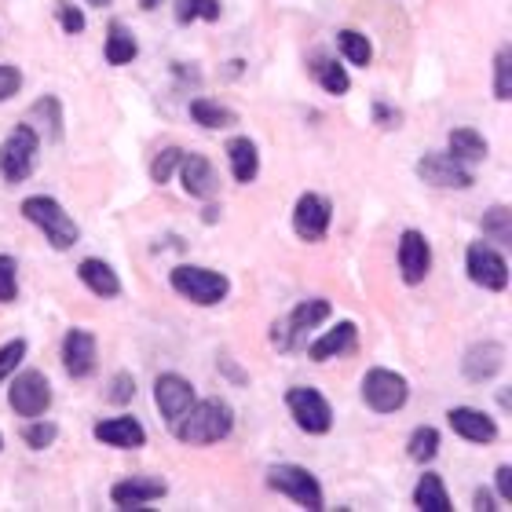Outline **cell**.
<instances>
[{"label": "cell", "mask_w": 512, "mask_h": 512, "mask_svg": "<svg viewBox=\"0 0 512 512\" xmlns=\"http://www.w3.org/2000/svg\"><path fill=\"white\" fill-rule=\"evenodd\" d=\"M235 417H231V406L224 399H202V403H191L183 410L172 428H176V439L180 443H191V447H209V443H220V439L231 432Z\"/></svg>", "instance_id": "obj_1"}, {"label": "cell", "mask_w": 512, "mask_h": 512, "mask_svg": "<svg viewBox=\"0 0 512 512\" xmlns=\"http://www.w3.org/2000/svg\"><path fill=\"white\" fill-rule=\"evenodd\" d=\"M22 216L30 220V224H37L48 235V242H52V249H70L77 246V224L74 216L66 213L63 205L55 202V198H44V194H33V198H26L22 202Z\"/></svg>", "instance_id": "obj_2"}, {"label": "cell", "mask_w": 512, "mask_h": 512, "mask_svg": "<svg viewBox=\"0 0 512 512\" xmlns=\"http://www.w3.org/2000/svg\"><path fill=\"white\" fill-rule=\"evenodd\" d=\"M172 289H176L180 297H187V300H194V304L209 308V304H220V300L227 297L231 282H227V275H220V271L183 264V267H176V271H172Z\"/></svg>", "instance_id": "obj_3"}, {"label": "cell", "mask_w": 512, "mask_h": 512, "mask_svg": "<svg viewBox=\"0 0 512 512\" xmlns=\"http://www.w3.org/2000/svg\"><path fill=\"white\" fill-rule=\"evenodd\" d=\"M267 487L278 494H286V498H293L300 509H308V512L322 509L319 480H315L308 469H300V465H275V469L267 472Z\"/></svg>", "instance_id": "obj_4"}, {"label": "cell", "mask_w": 512, "mask_h": 512, "mask_svg": "<svg viewBox=\"0 0 512 512\" xmlns=\"http://www.w3.org/2000/svg\"><path fill=\"white\" fill-rule=\"evenodd\" d=\"M322 319H330V300H304V304H297L293 308V315H289L286 322H275L271 326V344L275 348H297L300 341H304V333L315 330Z\"/></svg>", "instance_id": "obj_5"}, {"label": "cell", "mask_w": 512, "mask_h": 512, "mask_svg": "<svg viewBox=\"0 0 512 512\" xmlns=\"http://www.w3.org/2000/svg\"><path fill=\"white\" fill-rule=\"evenodd\" d=\"M37 165V132L30 125H19L0 147V172L8 183H22Z\"/></svg>", "instance_id": "obj_6"}, {"label": "cell", "mask_w": 512, "mask_h": 512, "mask_svg": "<svg viewBox=\"0 0 512 512\" xmlns=\"http://www.w3.org/2000/svg\"><path fill=\"white\" fill-rule=\"evenodd\" d=\"M286 403H289V414H293V421H297L304 432H311V436L330 432L333 410H330V403L315 392V388H289Z\"/></svg>", "instance_id": "obj_7"}, {"label": "cell", "mask_w": 512, "mask_h": 512, "mask_svg": "<svg viewBox=\"0 0 512 512\" xmlns=\"http://www.w3.org/2000/svg\"><path fill=\"white\" fill-rule=\"evenodd\" d=\"M8 399L11 410L19 417H41L52 406V384H48V377L41 370H26V374L15 377Z\"/></svg>", "instance_id": "obj_8"}, {"label": "cell", "mask_w": 512, "mask_h": 512, "mask_svg": "<svg viewBox=\"0 0 512 512\" xmlns=\"http://www.w3.org/2000/svg\"><path fill=\"white\" fill-rule=\"evenodd\" d=\"M406 395H410L406 377L392 374V370H370L363 381V399L377 414H395L406 403Z\"/></svg>", "instance_id": "obj_9"}, {"label": "cell", "mask_w": 512, "mask_h": 512, "mask_svg": "<svg viewBox=\"0 0 512 512\" xmlns=\"http://www.w3.org/2000/svg\"><path fill=\"white\" fill-rule=\"evenodd\" d=\"M465 264H469V278L476 286L483 289H494V293H502L509 286V264H505L502 253H494L491 246H469V256H465Z\"/></svg>", "instance_id": "obj_10"}, {"label": "cell", "mask_w": 512, "mask_h": 512, "mask_svg": "<svg viewBox=\"0 0 512 512\" xmlns=\"http://www.w3.org/2000/svg\"><path fill=\"white\" fill-rule=\"evenodd\" d=\"M417 176L425 183H432V187H447V191H465V187H472L469 165L454 161L450 154H425V158L417 161Z\"/></svg>", "instance_id": "obj_11"}, {"label": "cell", "mask_w": 512, "mask_h": 512, "mask_svg": "<svg viewBox=\"0 0 512 512\" xmlns=\"http://www.w3.org/2000/svg\"><path fill=\"white\" fill-rule=\"evenodd\" d=\"M333 220V209L322 194H300L297 209H293V231H297L304 242H319L326 238Z\"/></svg>", "instance_id": "obj_12"}, {"label": "cell", "mask_w": 512, "mask_h": 512, "mask_svg": "<svg viewBox=\"0 0 512 512\" xmlns=\"http://www.w3.org/2000/svg\"><path fill=\"white\" fill-rule=\"evenodd\" d=\"M428 267H432L428 238L421 231H403V238H399V271H403V282L406 286L425 282Z\"/></svg>", "instance_id": "obj_13"}, {"label": "cell", "mask_w": 512, "mask_h": 512, "mask_svg": "<svg viewBox=\"0 0 512 512\" xmlns=\"http://www.w3.org/2000/svg\"><path fill=\"white\" fill-rule=\"evenodd\" d=\"M154 403H158L165 421H176L194 403V384L180 374H161L158 384H154Z\"/></svg>", "instance_id": "obj_14"}, {"label": "cell", "mask_w": 512, "mask_h": 512, "mask_svg": "<svg viewBox=\"0 0 512 512\" xmlns=\"http://www.w3.org/2000/svg\"><path fill=\"white\" fill-rule=\"evenodd\" d=\"M63 366L70 377H88L96 370V337L88 330H70L63 337Z\"/></svg>", "instance_id": "obj_15"}, {"label": "cell", "mask_w": 512, "mask_h": 512, "mask_svg": "<svg viewBox=\"0 0 512 512\" xmlns=\"http://www.w3.org/2000/svg\"><path fill=\"white\" fill-rule=\"evenodd\" d=\"M447 421H450V428H454L461 439H469V443H494V439H498L494 417H487L483 410H472V406H454L447 414Z\"/></svg>", "instance_id": "obj_16"}, {"label": "cell", "mask_w": 512, "mask_h": 512, "mask_svg": "<svg viewBox=\"0 0 512 512\" xmlns=\"http://www.w3.org/2000/svg\"><path fill=\"white\" fill-rule=\"evenodd\" d=\"M180 180H183V191L191 194V198H213L216 187H220L216 169L209 165V158H202V154H183Z\"/></svg>", "instance_id": "obj_17"}, {"label": "cell", "mask_w": 512, "mask_h": 512, "mask_svg": "<svg viewBox=\"0 0 512 512\" xmlns=\"http://www.w3.org/2000/svg\"><path fill=\"white\" fill-rule=\"evenodd\" d=\"M165 480H150V476H132V480H121L114 483V491H110V498H114V505L118 509H143L147 502H154V498H165Z\"/></svg>", "instance_id": "obj_18"}, {"label": "cell", "mask_w": 512, "mask_h": 512, "mask_svg": "<svg viewBox=\"0 0 512 512\" xmlns=\"http://www.w3.org/2000/svg\"><path fill=\"white\" fill-rule=\"evenodd\" d=\"M505 366V348L498 341H483V344H472L465 359H461V370L469 381H491L498 370Z\"/></svg>", "instance_id": "obj_19"}, {"label": "cell", "mask_w": 512, "mask_h": 512, "mask_svg": "<svg viewBox=\"0 0 512 512\" xmlns=\"http://www.w3.org/2000/svg\"><path fill=\"white\" fill-rule=\"evenodd\" d=\"M92 432H96L99 443L118 450H136L147 443V432H143V425H139L136 417H110V421H99Z\"/></svg>", "instance_id": "obj_20"}, {"label": "cell", "mask_w": 512, "mask_h": 512, "mask_svg": "<svg viewBox=\"0 0 512 512\" xmlns=\"http://www.w3.org/2000/svg\"><path fill=\"white\" fill-rule=\"evenodd\" d=\"M77 275H81V282H85L96 297L110 300L121 293V282L118 275H114V267L103 264V260H96V256H88V260H81V267H77Z\"/></svg>", "instance_id": "obj_21"}, {"label": "cell", "mask_w": 512, "mask_h": 512, "mask_svg": "<svg viewBox=\"0 0 512 512\" xmlns=\"http://www.w3.org/2000/svg\"><path fill=\"white\" fill-rule=\"evenodd\" d=\"M227 158H231V172H235L238 183H253L256 172H260V154H256V143L246 136H238L227 143Z\"/></svg>", "instance_id": "obj_22"}, {"label": "cell", "mask_w": 512, "mask_h": 512, "mask_svg": "<svg viewBox=\"0 0 512 512\" xmlns=\"http://www.w3.org/2000/svg\"><path fill=\"white\" fill-rule=\"evenodd\" d=\"M352 344H355V322H337V330H330L326 337H319V341L308 348V355L315 359V363H326V359L344 355Z\"/></svg>", "instance_id": "obj_23"}, {"label": "cell", "mask_w": 512, "mask_h": 512, "mask_svg": "<svg viewBox=\"0 0 512 512\" xmlns=\"http://www.w3.org/2000/svg\"><path fill=\"white\" fill-rule=\"evenodd\" d=\"M447 143H450V158L461 161V165H472V161L487 158V139H483L480 132H472V128H454Z\"/></svg>", "instance_id": "obj_24"}, {"label": "cell", "mask_w": 512, "mask_h": 512, "mask_svg": "<svg viewBox=\"0 0 512 512\" xmlns=\"http://www.w3.org/2000/svg\"><path fill=\"white\" fill-rule=\"evenodd\" d=\"M414 505L421 512H450L454 505H450V494L447 487H443V480L439 476H421V483H417V491H414Z\"/></svg>", "instance_id": "obj_25"}, {"label": "cell", "mask_w": 512, "mask_h": 512, "mask_svg": "<svg viewBox=\"0 0 512 512\" xmlns=\"http://www.w3.org/2000/svg\"><path fill=\"white\" fill-rule=\"evenodd\" d=\"M191 118L202 128H227V125H235V110L220 107V103H213V99H194Z\"/></svg>", "instance_id": "obj_26"}, {"label": "cell", "mask_w": 512, "mask_h": 512, "mask_svg": "<svg viewBox=\"0 0 512 512\" xmlns=\"http://www.w3.org/2000/svg\"><path fill=\"white\" fill-rule=\"evenodd\" d=\"M136 41H132V33L125 26H110V37H107V63L110 66H125L136 59Z\"/></svg>", "instance_id": "obj_27"}, {"label": "cell", "mask_w": 512, "mask_h": 512, "mask_svg": "<svg viewBox=\"0 0 512 512\" xmlns=\"http://www.w3.org/2000/svg\"><path fill=\"white\" fill-rule=\"evenodd\" d=\"M337 44H341L344 59H348L352 66H370V59H374V48H370V41H366L363 33L341 30L337 33Z\"/></svg>", "instance_id": "obj_28"}, {"label": "cell", "mask_w": 512, "mask_h": 512, "mask_svg": "<svg viewBox=\"0 0 512 512\" xmlns=\"http://www.w3.org/2000/svg\"><path fill=\"white\" fill-rule=\"evenodd\" d=\"M483 235L491 238V242L512 246V213L505 205H494L491 213H483Z\"/></svg>", "instance_id": "obj_29"}, {"label": "cell", "mask_w": 512, "mask_h": 512, "mask_svg": "<svg viewBox=\"0 0 512 512\" xmlns=\"http://www.w3.org/2000/svg\"><path fill=\"white\" fill-rule=\"evenodd\" d=\"M194 19H220V0H176V22H194Z\"/></svg>", "instance_id": "obj_30"}, {"label": "cell", "mask_w": 512, "mask_h": 512, "mask_svg": "<svg viewBox=\"0 0 512 512\" xmlns=\"http://www.w3.org/2000/svg\"><path fill=\"white\" fill-rule=\"evenodd\" d=\"M315 77H319V85L330 92V96H344L348 88H352V81H348V74H344V66L330 63V59H319L315 63Z\"/></svg>", "instance_id": "obj_31"}, {"label": "cell", "mask_w": 512, "mask_h": 512, "mask_svg": "<svg viewBox=\"0 0 512 512\" xmlns=\"http://www.w3.org/2000/svg\"><path fill=\"white\" fill-rule=\"evenodd\" d=\"M406 454L417 461V465H425V461H432L439 454V432L436 428H417L414 436H410V447H406Z\"/></svg>", "instance_id": "obj_32"}, {"label": "cell", "mask_w": 512, "mask_h": 512, "mask_svg": "<svg viewBox=\"0 0 512 512\" xmlns=\"http://www.w3.org/2000/svg\"><path fill=\"white\" fill-rule=\"evenodd\" d=\"M494 96L502 99H512V52L502 48L498 59H494Z\"/></svg>", "instance_id": "obj_33"}, {"label": "cell", "mask_w": 512, "mask_h": 512, "mask_svg": "<svg viewBox=\"0 0 512 512\" xmlns=\"http://www.w3.org/2000/svg\"><path fill=\"white\" fill-rule=\"evenodd\" d=\"M180 158H183V150H176V147L161 150L158 158L150 161V180H154V183H169L172 172L180 169Z\"/></svg>", "instance_id": "obj_34"}, {"label": "cell", "mask_w": 512, "mask_h": 512, "mask_svg": "<svg viewBox=\"0 0 512 512\" xmlns=\"http://www.w3.org/2000/svg\"><path fill=\"white\" fill-rule=\"evenodd\" d=\"M15 271H19L15 260L0 253V304H11L15 293H19V275H15Z\"/></svg>", "instance_id": "obj_35"}, {"label": "cell", "mask_w": 512, "mask_h": 512, "mask_svg": "<svg viewBox=\"0 0 512 512\" xmlns=\"http://www.w3.org/2000/svg\"><path fill=\"white\" fill-rule=\"evenodd\" d=\"M48 114V136L59 139L63 136V118H59V103L52 96H44L41 103H33L30 107V118H44Z\"/></svg>", "instance_id": "obj_36"}, {"label": "cell", "mask_w": 512, "mask_h": 512, "mask_svg": "<svg viewBox=\"0 0 512 512\" xmlns=\"http://www.w3.org/2000/svg\"><path fill=\"white\" fill-rule=\"evenodd\" d=\"M55 436H59V428L52 425V421H37V425H30L26 432H22V439L30 443L33 450H44V447H52Z\"/></svg>", "instance_id": "obj_37"}, {"label": "cell", "mask_w": 512, "mask_h": 512, "mask_svg": "<svg viewBox=\"0 0 512 512\" xmlns=\"http://www.w3.org/2000/svg\"><path fill=\"white\" fill-rule=\"evenodd\" d=\"M22 355H26V341H11L0 348V381H8L15 374V366L22 363Z\"/></svg>", "instance_id": "obj_38"}, {"label": "cell", "mask_w": 512, "mask_h": 512, "mask_svg": "<svg viewBox=\"0 0 512 512\" xmlns=\"http://www.w3.org/2000/svg\"><path fill=\"white\" fill-rule=\"evenodd\" d=\"M136 395V381H132V374H118L114 381H110V403H128Z\"/></svg>", "instance_id": "obj_39"}, {"label": "cell", "mask_w": 512, "mask_h": 512, "mask_svg": "<svg viewBox=\"0 0 512 512\" xmlns=\"http://www.w3.org/2000/svg\"><path fill=\"white\" fill-rule=\"evenodd\" d=\"M19 85H22L19 70H15V66H0V103L15 96V92H19Z\"/></svg>", "instance_id": "obj_40"}, {"label": "cell", "mask_w": 512, "mask_h": 512, "mask_svg": "<svg viewBox=\"0 0 512 512\" xmlns=\"http://www.w3.org/2000/svg\"><path fill=\"white\" fill-rule=\"evenodd\" d=\"M59 22H63L66 33H81V30H85V15H81L74 4H59Z\"/></svg>", "instance_id": "obj_41"}, {"label": "cell", "mask_w": 512, "mask_h": 512, "mask_svg": "<svg viewBox=\"0 0 512 512\" xmlns=\"http://www.w3.org/2000/svg\"><path fill=\"white\" fill-rule=\"evenodd\" d=\"M498 494H502V502H512V469L509 465L498 469Z\"/></svg>", "instance_id": "obj_42"}, {"label": "cell", "mask_w": 512, "mask_h": 512, "mask_svg": "<svg viewBox=\"0 0 512 512\" xmlns=\"http://www.w3.org/2000/svg\"><path fill=\"white\" fill-rule=\"evenodd\" d=\"M476 509H480V512H494L498 505H494V498L487 491H476Z\"/></svg>", "instance_id": "obj_43"}, {"label": "cell", "mask_w": 512, "mask_h": 512, "mask_svg": "<svg viewBox=\"0 0 512 512\" xmlns=\"http://www.w3.org/2000/svg\"><path fill=\"white\" fill-rule=\"evenodd\" d=\"M158 4H161V0H139V8H147V11L158 8Z\"/></svg>", "instance_id": "obj_44"}, {"label": "cell", "mask_w": 512, "mask_h": 512, "mask_svg": "<svg viewBox=\"0 0 512 512\" xmlns=\"http://www.w3.org/2000/svg\"><path fill=\"white\" fill-rule=\"evenodd\" d=\"M88 4H99V8H103V4H107V0H88Z\"/></svg>", "instance_id": "obj_45"}, {"label": "cell", "mask_w": 512, "mask_h": 512, "mask_svg": "<svg viewBox=\"0 0 512 512\" xmlns=\"http://www.w3.org/2000/svg\"><path fill=\"white\" fill-rule=\"evenodd\" d=\"M0 447H4V439H0Z\"/></svg>", "instance_id": "obj_46"}]
</instances>
